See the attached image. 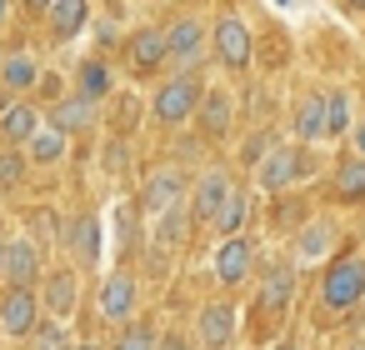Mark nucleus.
<instances>
[{
  "label": "nucleus",
  "mask_w": 365,
  "mask_h": 350,
  "mask_svg": "<svg viewBox=\"0 0 365 350\" xmlns=\"http://www.w3.org/2000/svg\"><path fill=\"white\" fill-rule=\"evenodd\" d=\"M135 245V205L120 200L115 205V250H130Z\"/></svg>",
  "instance_id": "obj_31"
},
{
  "label": "nucleus",
  "mask_w": 365,
  "mask_h": 350,
  "mask_svg": "<svg viewBox=\"0 0 365 350\" xmlns=\"http://www.w3.org/2000/svg\"><path fill=\"white\" fill-rule=\"evenodd\" d=\"M325 130H330V91H315L295 105V135L305 145H315V140H325Z\"/></svg>",
  "instance_id": "obj_7"
},
{
  "label": "nucleus",
  "mask_w": 365,
  "mask_h": 350,
  "mask_svg": "<svg viewBox=\"0 0 365 350\" xmlns=\"http://www.w3.org/2000/svg\"><path fill=\"white\" fill-rule=\"evenodd\" d=\"M345 130H350V101H345L340 91H330V130H325V135L335 140V135H345Z\"/></svg>",
  "instance_id": "obj_32"
},
{
  "label": "nucleus",
  "mask_w": 365,
  "mask_h": 350,
  "mask_svg": "<svg viewBox=\"0 0 365 350\" xmlns=\"http://www.w3.org/2000/svg\"><path fill=\"white\" fill-rule=\"evenodd\" d=\"M6 265H11V240H0V275H6Z\"/></svg>",
  "instance_id": "obj_36"
},
{
  "label": "nucleus",
  "mask_w": 365,
  "mask_h": 350,
  "mask_svg": "<svg viewBox=\"0 0 365 350\" xmlns=\"http://www.w3.org/2000/svg\"><path fill=\"white\" fill-rule=\"evenodd\" d=\"M155 350H190V345H185L180 335H160V345H155Z\"/></svg>",
  "instance_id": "obj_34"
},
{
  "label": "nucleus",
  "mask_w": 365,
  "mask_h": 350,
  "mask_svg": "<svg viewBox=\"0 0 365 350\" xmlns=\"http://www.w3.org/2000/svg\"><path fill=\"white\" fill-rule=\"evenodd\" d=\"M180 195H185V175L180 170H155L150 180H145V195H140V205L160 220L165 210H175L180 205Z\"/></svg>",
  "instance_id": "obj_8"
},
{
  "label": "nucleus",
  "mask_w": 365,
  "mask_h": 350,
  "mask_svg": "<svg viewBox=\"0 0 365 350\" xmlns=\"http://www.w3.org/2000/svg\"><path fill=\"white\" fill-rule=\"evenodd\" d=\"M185 220H190V205L165 210V215L155 220V245H160V250H175V245H180V235H185Z\"/></svg>",
  "instance_id": "obj_27"
},
{
  "label": "nucleus",
  "mask_w": 365,
  "mask_h": 350,
  "mask_svg": "<svg viewBox=\"0 0 365 350\" xmlns=\"http://www.w3.org/2000/svg\"><path fill=\"white\" fill-rule=\"evenodd\" d=\"M275 350H295V345H290V340H280V345H275Z\"/></svg>",
  "instance_id": "obj_41"
},
{
  "label": "nucleus",
  "mask_w": 365,
  "mask_h": 350,
  "mask_svg": "<svg viewBox=\"0 0 365 350\" xmlns=\"http://www.w3.org/2000/svg\"><path fill=\"white\" fill-rule=\"evenodd\" d=\"M195 105H200V81H195V76H175V81H165V86L155 91V120H160V125L190 120Z\"/></svg>",
  "instance_id": "obj_3"
},
{
  "label": "nucleus",
  "mask_w": 365,
  "mask_h": 350,
  "mask_svg": "<svg viewBox=\"0 0 365 350\" xmlns=\"http://www.w3.org/2000/svg\"><path fill=\"white\" fill-rule=\"evenodd\" d=\"M330 245H335V225H330V220H310V225L295 235L300 260H325V255H330Z\"/></svg>",
  "instance_id": "obj_20"
},
{
  "label": "nucleus",
  "mask_w": 365,
  "mask_h": 350,
  "mask_svg": "<svg viewBox=\"0 0 365 350\" xmlns=\"http://www.w3.org/2000/svg\"><path fill=\"white\" fill-rule=\"evenodd\" d=\"M0 325H6V335H36V295L31 290H16L11 285V295L0 300Z\"/></svg>",
  "instance_id": "obj_12"
},
{
  "label": "nucleus",
  "mask_w": 365,
  "mask_h": 350,
  "mask_svg": "<svg viewBox=\"0 0 365 350\" xmlns=\"http://www.w3.org/2000/svg\"><path fill=\"white\" fill-rule=\"evenodd\" d=\"M360 350H365V345H360Z\"/></svg>",
  "instance_id": "obj_43"
},
{
  "label": "nucleus",
  "mask_w": 365,
  "mask_h": 350,
  "mask_svg": "<svg viewBox=\"0 0 365 350\" xmlns=\"http://www.w3.org/2000/svg\"><path fill=\"white\" fill-rule=\"evenodd\" d=\"M290 295H295V270L290 265H270L265 270V280H260V300H265V310H285L290 305Z\"/></svg>",
  "instance_id": "obj_19"
},
{
  "label": "nucleus",
  "mask_w": 365,
  "mask_h": 350,
  "mask_svg": "<svg viewBox=\"0 0 365 350\" xmlns=\"http://www.w3.org/2000/svg\"><path fill=\"white\" fill-rule=\"evenodd\" d=\"M110 170H125V145H110Z\"/></svg>",
  "instance_id": "obj_35"
},
{
  "label": "nucleus",
  "mask_w": 365,
  "mask_h": 350,
  "mask_svg": "<svg viewBox=\"0 0 365 350\" xmlns=\"http://www.w3.org/2000/svg\"><path fill=\"white\" fill-rule=\"evenodd\" d=\"M66 245L76 250L81 265H96V260H101V220H96V215H76V220L66 225Z\"/></svg>",
  "instance_id": "obj_15"
},
{
  "label": "nucleus",
  "mask_w": 365,
  "mask_h": 350,
  "mask_svg": "<svg viewBox=\"0 0 365 350\" xmlns=\"http://www.w3.org/2000/svg\"><path fill=\"white\" fill-rule=\"evenodd\" d=\"M41 125H46V120H41V110H36V105H26V101H16L6 115H0V140H6V145H31Z\"/></svg>",
  "instance_id": "obj_14"
},
{
  "label": "nucleus",
  "mask_w": 365,
  "mask_h": 350,
  "mask_svg": "<svg viewBox=\"0 0 365 350\" xmlns=\"http://www.w3.org/2000/svg\"><path fill=\"white\" fill-rule=\"evenodd\" d=\"M230 340H235V305H225V300L205 305L200 310V345L205 350H225Z\"/></svg>",
  "instance_id": "obj_11"
},
{
  "label": "nucleus",
  "mask_w": 365,
  "mask_h": 350,
  "mask_svg": "<svg viewBox=\"0 0 365 350\" xmlns=\"http://www.w3.org/2000/svg\"><path fill=\"white\" fill-rule=\"evenodd\" d=\"M255 175H260V190H285L290 180H305L310 175V155H300V150H290V145H270V155L255 165Z\"/></svg>",
  "instance_id": "obj_4"
},
{
  "label": "nucleus",
  "mask_w": 365,
  "mask_h": 350,
  "mask_svg": "<svg viewBox=\"0 0 365 350\" xmlns=\"http://www.w3.org/2000/svg\"><path fill=\"white\" fill-rule=\"evenodd\" d=\"M36 350H66V330L61 325H36Z\"/></svg>",
  "instance_id": "obj_33"
},
{
  "label": "nucleus",
  "mask_w": 365,
  "mask_h": 350,
  "mask_svg": "<svg viewBox=\"0 0 365 350\" xmlns=\"http://www.w3.org/2000/svg\"><path fill=\"white\" fill-rule=\"evenodd\" d=\"M36 275H41V250H36V240H11L6 280H11L16 290H31V285H36Z\"/></svg>",
  "instance_id": "obj_16"
},
{
  "label": "nucleus",
  "mask_w": 365,
  "mask_h": 350,
  "mask_svg": "<svg viewBox=\"0 0 365 350\" xmlns=\"http://www.w3.org/2000/svg\"><path fill=\"white\" fill-rule=\"evenodd\" d=\"M51 125H61V130H86V125H96V101H86V96H61L56 110H51Z\"/></svg>",
  "instance_id": "obj_18"
},
{
  "label": "nucleus",
  "mask_w": 365,
  "mask_h": 350,
  "mask_svg": "<svg viewBox=\"0 0 365 350\" xmlns=\"http://www.w3.org/2000/svg\"><path fill=\"white\" fill-rule=\"evenodd\" d=\"M345 6H355V11H365V0H345Z\"/></svg>",
  "instance_id": "obj_40"
},
{
  "label": "nucleus",
  "mask_w": 365,
  "mask_h": 350,
  "mask_svg": "<svg viewBox=\"0 0 365 350\" xmlns=\"http://www.w3.org/2000/svg\"><path fill=\"white\" fill-rule=\"evenodd\" d=\"M46 305H51V315H71V310L81 305V280H76V270L51 275V285H46Z\"/></svg>",
  "instance_id": "obj_21"
},
{
  "label": "nucleus",
  "mask_w": 365,
  "mask_h": 350,
  "mask_svg": "<svg viewBox=\"0 0 365 350\" xmlns=\"http://www.w3.org/2000/svg\"><path fill=\"white\" fill-rule=\"evenodd\" d=\"M130 310H135V280L125 270L106 275V285H101V315L106 320H130Z\"/></svg>",
  "instance_id": "obj_13"
},
{
  "label": "nucleus",
  "mask_w": 365,
  "mask_h": 350,
  "mask_svg": "<svg viewBox=\"0 0 365 350\" xmlns=\"http://www.w3.org/2000/svg\"><path fill=\"white\" fill-rule=\"evenodd\" d=\"M210 41H215V61L220 66H230V71L250 66V31H245L240 16H220L215 31H210Z\"/></svg>",
  "instance_id": "obj_5"
},
{
  "label": "nucleus",
  "mask_w": 365,
  "mask_h": 350,
  "mask_svg": "<svg viewBox=\"0 0 365 350\" xmlns=\"http://www.w3.org/2000/svg\"><path fill=\"white\" fill-rule=\"evenodd\" d=\"M36 76H41L36 56H11V61H6V71H0V86H6V91H31V86H36Z\"/></svg>",
  "instance_id": "obj_26"
},
{
  "label": "nucleus",
  "mask_w": 365,
  "mask_h": 350,
  "mask_svg": "<svg viewBox=\"0 0 365 350\" xmlns=\"http://www.w3.org/2000/svg\"><path fill=\"white\" fill-rule=\"evenodd\" d=\"M245 220H250V200H245L240 190H230L225 210L215 215V230H220V235H240V230H245Z\"/></svg>",
  "instance_id": "obj_28"
},
{
  "label": "nucleus",
  "mask_w": 365,
  "mask_h": 350,
  "mask_svg": "<svg viewBox=\"0 0 365 350\" xmlns=\"http://www.w3.org/2000/svg\"><path fill=\"white\" fill-rule=\"evenodd\" d=\"M205 51H215V41H210V31H205L195 16H185V21H175V26H170V66H175L180 76L200 71Z\"/></svg>",
  "instance_id": "obj_2"
},
{
  "label": "nucleus",
  "mask_w": 365,
  "mask_h": 350,
  "mask_svg": "<svg viewBox=\"0 0 365 350\" xmlns=\"http://www.w3.org/2000/svg\"><path fill=\"white\" fill-rule=\"evenodd\" d=\"M21 180H26V155L16 145H6V150H0V190H11Z\"/></svg>",
  "instance_id": "obj_30"
},
{
  "label": "nucleus",
  "mask_w": 365,
  "mask_h": 350,
  "mask_svg": "<svg viewBox=\"0 0 365 350\" xmlns=\"http://www.w3.org/2000/svg\"><path fill=\"white\" fill-rule=\"evenodd\" d=\"M31 6H41V11H51V6H56V0H31Z\"/></svg>",
  "instance_id": "obj_39"
},
{
  "label": "nucleus",
  "mask_w": 365,
  "mask_h": 350,
  "mask_svg": "<svg viewBox=\"0 0 365 350\" xmlns=\"http://www.w3.org/2000/svg\"><path fill=\"white\" fill-rule=\"evenodd\" d=\"M46 16H51V31H56L61 41H71V36H81L86 21H91V0H56Z\"/></svg>",
  "instance_id": "obj_17"
},
{
  "label": "nucleus",
  "mask_w": 365,
  "mask_h": 350,
  "mask_svg": "<svg viewBox=\"0 0 365 350\" xmlns=\"http://www.w3.org/2000/svg\"><path fill=\"white\" fill-rule=\"evenodd\" d=\"M360 295H365V260L360 255H340L325 270V280H320V300H325V310H350Z\"/></svg>",
  "instance_id": "obj_1"
},
{
  "label": "nucleus",
  "mask_w": 365,
  "mask_h": 350,
  "mask_svg": "<svg viewBox=\"0 0 365 350\" xmlns=\"http://www.w3.org/2000/svg\"><path fill=\"white\" fill-rule=\"evenodd\" d=\"M200 125H205V135H215V140L230 130V96H225V91H210V96H205Z\"/></svg>",
  "instance_id": "obj_25"
},
{
  "label": "nucleus",
  "mask_w": 365,
  "mask_h": 350,
  "mask_svg": "<svg viewBox=\"0 0 365 350\" xmlns=\"http://www.w3.org/2000/svg\"><path fill=\"white\" fill-rule=\"evenodd\" d=\"M26 150H31V165H56V160L66 155V130H61V125H41Z\"/></svg>",
  "instance_id": "obj_23"
},
{
  "label": "nucleus",
  "mask_w": 365,
  "mask_h": 350,
  "mask_svg": "<svg viewBox=\"0 0 365 350\" xmlns=\"http://www.w3.org/2000/svg\"><path fill=\"white\" fill-rule=\"evenodd\" d=\"M225 200H230V175L225 170H205L200 180H195V220H215L220 210H225Z\"/></svg>",
  "instance_id": "obj_9"
},
{
  "label": "nucleus",
  "mask_w": 365,
  "mask_h": 350,
  "mask_svg": "<svg viewBox=\"0 0 365 350\" xmlns=\"http://www.w3.org/2000/svg\"><path fill=\"white\" fill-rule=\"evenodd\" d=\"M250 260H255L250 240H245V235H225V245H220V255H215V275H220V285H240V280L250 275Z\"/></svg>",
  "instance_id": "obj_10"
},
{
  "label": "nucleus",
  "mask_w": 365,
  "mask_h": 350,
  "mask_svg": "<svg viewBox=\"0 0 365 350\" xmlns=\"http://www.w3.org/2000/svg\"><path fill=\"white\" fill-rule=\"evenodd\" d=\"M335 195L340 200H360L365 195V155H345L335 165Z\"/></svg>",
  "instance_id": "obj_24"
},
{
  "label": "nucleus",
  "mask_w": 365,
  "mask_h": 350,
  "mask_svg": "<svg viewBox=\"0 0 365 350\" xmlns=\"http://www.w3.org/2000/svg\"><path fill=\"white\" fill-rule=\"evenodd\" d=\"M6 11H11V0H0V26H6Z\"/></svg>",
  "instance_id": "obj_38"
},
{
  "label": "nucleus",
  "mask_w": 365,
  "mask_h": 350,
  "mask_svg": "<svg viewBox=\"0 0 365 350\" xmlns=\"http://www.w3.org/2000/svg\"><path fill=\"white\" fill-rule=\"evenodd\" d=\"M355 150L365 155V125H355Z\"/></svg>",
  "instance_id": "obj_37"
},
{
  "label": "nucleus",
  "mask_w": 365,
  "mask_h": 350,
  "mask_svg": "<svg viewBox=\"0 0 365 350\" xmlns=\"http://www.w3.org/2000/svg\"><path fill=\"white\" fill-rule=\"evenodd\" d=\"M81 350H96V345H81Z\"/></svg>",
  "instance_id": "obj_42"
},
{
  "label": "nucleus",
  "mask_w": 365,
  "mask_h": 350,
  "mask_svg": "<svg viewBox=\"0 0 365 350\" xmlns=\"http://www.w3.org/2000/svg\"><path fill=\"white\" fill-rule=\"evenodd\" d=\"M160 340H155V330H150V320H130L125 330H120V340H115V350H155Z\"/></svg>",
  "instance_id": "obj_29"
},
{
  "label": "nucleus",
  "mask_w": 365,
  "mask_h": 350,
  "mask_svg": "<svg viewBox=\"0 0 365 350\" xmlns=\"http://www.w3.org/2000/svg\"><path fill=\"white\" fill-rule=\"evenodd\" d=\"M170 61V31H135L130 36V66L140 71V76H150V71H160Z\"/></svg>",
  "instance_id": "obj_6"
},
{
  "label": "nucleus",
  "mask_w": 365,
  "mask_h": 350,
  "mask_svg": "<svg viewBox=\"0 0 365 350\" xmlns=\"http://www.w3.org/2000/svg\"><path fill=\"white\" fill-rule=\"evenodd\" d=\"M76 96H86V101H106V96H110V71H106V61H81V71H76Z\"/></svg>",
  "instance_id": "obj_22"
}]
</instances>
